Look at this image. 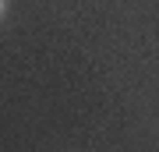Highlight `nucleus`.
Listing matches in <instances>:
<instances>
[{
	"label": "nucleus",
	"instance_id": "nucleus-1",
	"mask_svg": "<svg viewBox=\"0 0 159 152\" xmlns=\"http://www.w3.org/2000/svg\"><path fill=\"white\" fill-rule=\"evenodd\" d=\"M4 11H7V0H0V18H4Z\"/></svg>",
	"mask_w": 159,
	"mask_h": 152
}]
</instances>
